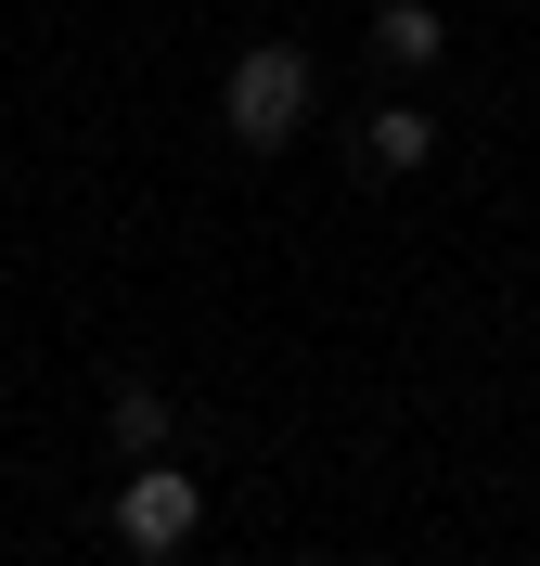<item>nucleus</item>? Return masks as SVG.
<instances>
[{
    "mask_svg": "<svg viewBox=\"0 0 540 566\" xmlns=\"http://www.w3.org/2000/svg\"><path fill=\"white\" fill-rule=\"evenodd\" d=\"M309 52L296 39H257V52H232V77H219V129L245 142V155H284L296 129H309Z\"/></svg>",
    "mask_w": 540,
    "mask_h": 566,
    "instance_id": "1",
    "label": "nucleus"
},
{
    "mask_svg": "<svg viewBox=\"0 0 540 566\" xmlns=\"http://www.w3.org/2000/svg\"><path fill=\"white\" fill-rule=\"evenodd\" d=\"M193 528H207V490H193L180 463H129V490H116V541H129L142 566H180Z\"/></svg>",
    "mask_w": 540,
    "mask_h": 566,
    "instance_id": "2",
    "label": "nucleus"
},
{
    "mask_svg": "<svg viewBox=\"0 0 540 566\" xmlns=\"http://www.w3.org/2000/svg\"><path fill=\"white\" fill-rule=\"evenodd\" d=\"M348 155H360V168H425V155H437V116L425 104H373V116H360V142H348Z\"/></svg>",
    "mask_w": 540,
    "mask_h": 566,
    "instance_id": "3",
    "label": "nucleus"
},
{
    "mask_svg": "<svg viewBox=\"0 0 540 566\" xmlns=\"http://www.w3.org/2000/svg\"><path fill=\"white\" fill-rule=\"evenodd\" d=\"M373 52H387V65H437V52H451L437 0H387V13H373Z\"/></svg>",
    "mask_w": 540,
    "mask_h": 566,
    "instance_id": "4",
    "label": "nucleus"
},
{
    "mask_svg": "<svg viewBox=\"0 0 540 566\" xmlns=\"http://www.w3.org/2000/svg\"><path fill=\"white\" fill-rule=\"evenodd\" d=\"M116 451H129V463H168V399H155V387H116Z\"/></svg>",
    "mask_w": 540,
    "mask_h": 566,
    "instance_id": "5",
    "label": "nucleus"
}]
</instances>
